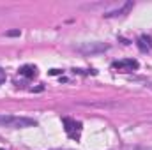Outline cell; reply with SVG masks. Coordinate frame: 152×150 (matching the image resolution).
<instances>
[{"instance_id": "7a4b0ae2", "label": "cell", "mask_w": 152, "mask_h": 150, "mask_svg": "<svg viewBox=\"0 0 152 150\" xmlns=\"http://www.w3.org/2000/svg\"><path fill=\"white\" fill-rule=\"evenodd\" d=\"M76 51L83 53V55H96V53H103L106 51L110 46L104 44V42H83V44H78L75 46Z\"/></svg>"}, {"instance_id": "9c48e42d", "label": "cell", "mask_w": 152, "mask_h": 150, "mask_svg": "<svg viewBox=\"0 0 152 150\" xmlns=\"http://www.w3.org/2000/svg\"><path fill=\"white\" fill-rule=\"evenodd\" d=\"M20 34H21L20 30H9L5 36H9V37H16V36H20Z\"/></svg>"}, {"instance_id": "277c9868", "label": "cell", "mask_w": 152, "mask_h": 150, "mask_svg": "<svg viewBox=\"0 0 152 150\" xmlns=\"http://www.w3.org/2000/svg\"><path fill=\"white\" fill-rule=\"evenodd\" d=\"M113 69L120 71V73H133L138 69V62L134 58H124V60H118V62H113L112 66Z\"/></svg>"}, {"instance_id": "52a82bcc", "label": "cell", "mask_w": 152, "mask_h": 150, "mask_svg": "<svg viewBox=\"0 0 152 150\" xmlns=\"http://www.w3.org/2000/svg\"><path fill=\"white\" fill-rule=\"evenodd\" d=\"M20 74L25 76V78H34L37 74V69H36V66H23L20 69Z\"/></svg>"}, {"instance_id": "ba28073f", "label": "cell", "mask_w": 152, "mask_h": 150, "mask_svg": "<svg viewBox=\"0 0 152 150\" xmlns=\"http://www.w3.org/2000/svg\"><path fill=\"white\" fill-rule=\"evenodd\" d=\"M118 150H152V147H145V145H129V147H122Z\"/></svg>"}, {"instance_id": "6da1fadb", "label": "cell", "mask_w": 152, "mask_h": 150, "mask_svg": "<svg viewBox=\"0 0 152 150\" xmlns=\"http://www.w3.org/2000/svg\"><path fill=\"white\" fill-rule=\"evenodd\" d=\"M0 125L5 127H14V129H23V127H34L37 122L28 117H16V115H5L0 113Z\"/></svg>"}, {"instance_id": "3957f363", "label": "cell", "mask_w": 152, "mask_h": 150, "mask_svg": "<svg viewBox=\"0 0 152 150\" xmlns=\"http://www.w3.org/2000/svg\"><path fill=\"white\" fill-rule=\"evenodd\" d=\"M62 122H64V129H66L67 136H69L71 140H80V134H81V124L76 122V120H73V118H67V117H64Z\"/></svg>"}, {"instance_id": "8fae6325", "label": "cell", "mask_w": 152, "mask_h": 150, "mask_svg": "<svg viewBox=\"0 0 152 150\" xmlns=\"http://www.w3.org/2000/svg\"><path fill=\"white\" fill-rule=\"evenodd\" d=\"M149 122H152V118H149Z\"/></svg>"}, {"instance_id": "30bf717a", "label": "cell", "mask_w": 152, "mask_h": 150, "mask_svg": "<svg viewBox=\"0 0 152 150\" xmlns=\"http://www.w3.org/2000/svg\"><path fill=\"white\" fill-rule=\"evenodd\" d=\"M5 78H7V76H5V71H4V69L0 67V85H2L4 81H5Z\"/></svg>"}, {"instance_id": "5b68a950", "label": "cell", "mask_w": 152, "mask_h": 150, "mask_svg": "<svg viewBox=\"0 0 152 150\" xmlns=\"http://www.w3.org/2000/svg\"><path fill=\"white\" fill-rule=\"evenodd\" d=\"M134 7V4L133 2H126V4H122L118 9H115V11H110V12H106L104 16L106 18H112V16H122V14H127L131 9Z\"/></svg>"}, {"instance_id": "8992f818", "label": "cell", "mask_w": 152, "mask_h": 150, "mask_svg": "<svg viewBox=\"0 0 152 150\" xmlns=\"http://www.w3.org/2000/svg\"><path fill=\"white\" fill-rule=\"evenodd\" d=\"M136 46L140 48V51H143V53H147V51H151L152 50V39L151 36H140L138 41H136Z\"/></svg>"}]
</instances>
